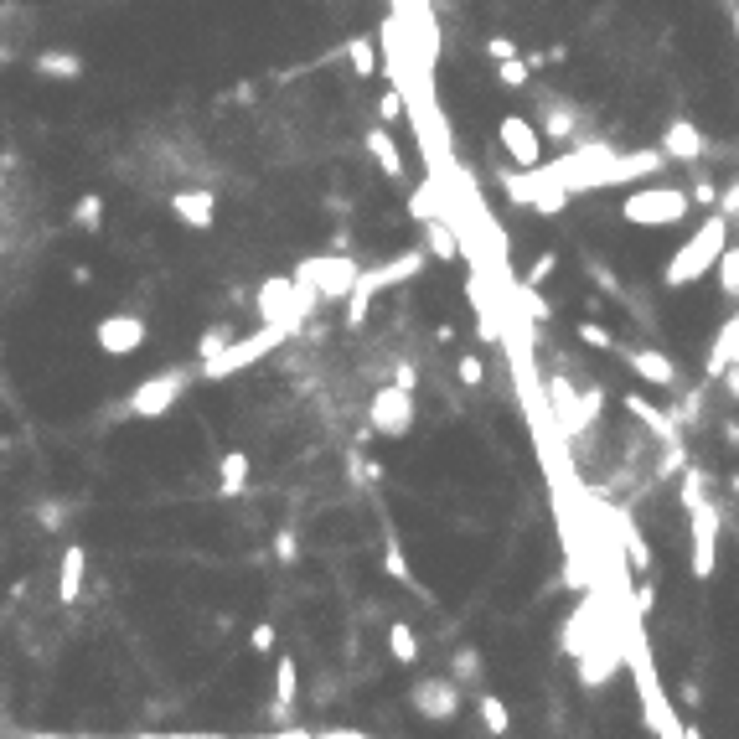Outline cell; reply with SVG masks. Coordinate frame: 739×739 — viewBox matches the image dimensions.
<instances>
[{"mask_svg":"<svg viewBox=\"0 0 739 739\" xmlns=\"http://www.w3.org/2000/svg\"><path fill=\"white\" fill-rule=\"evenodd\" d=\"M729 228H734L729 212H719V207H714V212H703V223L693 228V238L667 259L662 285H667V290H683V285H698L703 274H714L719 259H724V249H729Z\"/></svg>","mask_w":739,"mask_h":739,"instance_id":"cell-1","label":"cell"},{"mask_svg":"<svg viewBox=\"0 0 739 739\" xmlns=\"http://www.w3.org/2000/svg\"><path fill=\"white\" fill-rule=\"evenodd\" d=\"M683 507H688V528H693V579H714L724 517L708 502V471L703 466H683Z\"/></svg>","mask_w":739,"mask_h":739,"instance_id":"cell-2","label":"cell"},{"mask_svg":"<svg viewBox=\"0 0 739 739\" xmlns=\"http://www.w3.org/2000/svg\"><path fill=\"white\" fill-rule=\"evenodd\" d=\"M688 212H693V192L683 187H641L621 202V218L631 228H677L688 223Z\"/></svg>","mask_w":739,"mask_h":739,"instance_id":"cell-3","label":"cell"},{"mask_svg":"<svg viewBox=\"0 0 739 739\" xmlns=\"http://www.w3.org/2000/svg\"><path fill=\"white\" fill-rule=\"evenodd\" d=\"M280 342H290V331L285 326H259L254 336H233L228 342V352H218L212 362H197V373L207 378V383H218V378H233L238 367H254L259 357H269Z\"/></svg>","mask_w":739,"mask_h":739,"instance_id":"cell-4","label":"cell"},{"mask_svg":"<svg viewBox=\"0 0 739 739\" xmlns=\"http://www.w3.org/2000/svg\"><path fill=\"white\" fill-rule=\"evenodd\" d=\"M192 378H202L197 367H166V373H156V378H145L135 393H130V404H125V414L130 419H161L181 393L192 388Z\"/></svg>","mask_w":739,"mask_h":739,"instance_id":"cell-5","label":"cell"},{"mask_svg":"<svg viewBox=\"0 0 739 739\" xmlns=\"http://www.w3.org/2000/svg\"><path fill=\"white\" fill-rule=\"evenodd\" d=\"M357 259L352 254H316V259H300L295 264V280L300 285H311V290H321V300H347L352 295V285H357Z\"/></svg>","mask_w":739,"mask_h":739,"instance_id":"cell-6","label":"cell"},{"mask_svg":"<svg viewBox=\"0 0 739 739\" xmlns=\"http://www.w3.org/2000/svg\"><path fill=\"white\" fill-rule=\"evenodd\" d=\"M424 264H429V249H404V254H393L388 264H367V269L357 274L352 295H357V300H378L383 290H393V285L414 280V274H424Z\"/></svg>","mask_w":739,"mask_h":739,"instance_id":"cell-7","label":"cell"},{"mask_svg":"<svg viewBox=\"0 0 739 739\" xmlns=\"http://www.w3.org/2000/svg\"><path fill=\"white\" fill-rule=\"evenodd\" d=\"M367 424H373L378 435H388V440H404L414 429V393L398 388V383H383L373 393V404H367Z\"/></svg>","mask_w":739,"mask_h":739,"instance_id":"cell-8","label":"cell"},{"mask_svg":"<svg viewBox=\"0 0 739 739\" xmlns=\"http://www.w3.org/2000/svg\"><path fill=\"white\" fill-rule=\"evenodd\" d=\"M409 703L419 719H435V724H450L460 714V683L455 677H419L409 688Z\"/></svg>","mask_w":739,"mask_h":739,"instance_id":"cell-9","label":"cell"},{"mask_svg":"<svg viewBox=\"0 0 739 739\" xmlns=\"http://www.w3.org/2000/svg\"><path fill=\"white\" fill-rule=\"evenodd\" d=\"M145 336H150V326H145V316H135V311L104 316V321L94 326V342H99L104 357H130V352H140Z\"/></svg>","mask_w":739,"mask_h":739,"instance_id":"cell-10","label":"cell"},{"mask_svg":"<svg viewBox=\"0 0 739 739\" xmlns=\"http://www.w3.org/2000/svg\"><path fill=\"white\" fill-rule=\"evenodd\" d=\"M497 135H502V150H507V161H512V166H522V171L543 166V130L533 125V119L507 114L502 125H497Z\"/></svg>","mask_w":739,"mask_h":739,"instance_id":"cell-11","label":"cell"},{"mask_svg":"<svg viewBox=\"0 0 739 739\" xmlns=\"http://www.w3.org/2000/svg\"><path fill=\"white\" fill-rule=\"evenodd\" d=\"M621 357L631 362V373H636L641 383L667 388V393H677V388H683V367H677L667 352H657V347H626V342H621Z\"/></svg>","mask_w":739,"mask_h":739,"instance_id":"cell-12","label":"cell"},{"mask_svg":"<svg viewBox=\"0 0 739 739\" xmlns=\"http://www.w3.org/2000/svg\"><path fill=\"white\" fill-rule=\"evenodd\" d=\"M171 212H176L181 228L207 233L218 223V197H212V187H181V192H171Z\"/></svg>","mask_w":739,"mask_h":739,"instance_id":"cell-13","label":"cell"},{"mask_svg":"<svg viewBox=\"0 0 739 739\" xmlns=\"http://www.w3.org/2000/svg\"><path fill=\"white\" fill-rule=\"evenodd\" d=\"M626 414H631V419H641V424H646V435H652L662 450L683 445V424H677V414H672V409H657V404H646L641 393H626Z\"/></svg>","mask_w":739,"mask_h":739,"instance_id":"cell-14","label":"cell"},{"mask_svg":"<svg viewBox=\"0 0 739 739\" xmlns=\"http://www.w3.org/2000/svg\"><path fill=\"white\" fill-rule=\"evenodd\" d=\"M538 130H543V140H553V145H574L579 140V109L574 104H564L559 94H543L538 99Z\"/></svg>","mask_w":739,"mask_h":739,"instance_id":"cell-15","label":"cell"},{"mask_svg":"<svg viewBox=\"0 0 739 739\" xmlns=\"http://www.w3.org/2000/svg\"><path fill=\"white\" fill-rule=\"evenodd\" d=\"M703 150H708V145H703V130L693 125V119H672V125L662 130V156H667V161H688V166H693Z\"/></svg>","mask_w":739,"mask_h":739,"instance_id":"cell-16","label":"cell"},{"mask_svg":"<svg viewBox=\"0 0 739 739\" xmlns=\"http://www.w3.org/2000/svg\"><path fill=\"white\" fill-rule=\"evenodd\" d=\"M295 693H300V667L295 657H280V667H274V719L290 724L295 714Z\"/></svg>","mask_w":739,"mask_h":739,"instance_id":"cell-17","label":"cell"},{"mask_svg":"<svg viewBox=\"0 0 739 739\" xmlns=\"http://www.w3.org/2000/svg\"><path fill=\"white\" fill-rule=\"evenodd\" d=\"M32 73H42V78H83V57L78 52H68V47H47V52H37L32 57Z\"/></svg>","mask_w":739,"mask_h":739,"instance_id":"cell-18","label":"cell"},{"mask_svg":"<svg viewBox=\"0 0 739 739\" xmlns=\"http://www.w3.org/2000/svg\"><path fill=\"white\" fill-rule=\"evenodd\" d=\"M83 574H88V548L73 543L63 553V574H57V600H63V605H73L83 595Z\"/></svg>","mask_w":739,"mask_h":739,"instance_id":"cell-19","label":"cell"},{"mask_svg":"<svg viewBox=\"0 0 739 739\" xmlns=\"http://www.w3.org/2000/svg\"><path fill=\"white\" fill-rule=\"evenodd\" d=\"M362 145L373 150V161L383 166V176H388V181H404V156H398V145H393V135H388L383 125L367 130V135H362Z\"/></svg>","mask_w":739,"mask_h":739,"instance_id":"cell-20","label":"cell"},{"mask_svg":"<svg viewBox=\"0 0 739 739\" xmlns=\"http://www.w3.org/2000/svg\"><path fill=\"white\" fill-rule=\"evenodd\" d=\"M615 667H621V652H615V641H605L600 652H584L579 657V683L584 688H600L605 677H615Z\"/></svg>","mask_w":739,"mask_h":739,"instance_id":"cell-21","label":"cell"},{"mask_svg":"<svg viewBox=\"0 0 739 739\" xmlns=\"http://www.w3.org/2000/svg\"><path fill=\"white\" fill-rule=\"evenodd\" d=\"M218 491H223V497H238V491L243 486H249V455H243V450H228L223 460H218Z\"/></svg>","mask_w":739,"mask_h":739,"instance_id":"cell-22","label":"cell"},{"mask_svg":"<svg viewBox=\"0 0 739 739\" xmlns=\"http://www.w3.org/2000/svg\"><path fill=\"white\" fill-rule=\"evenodd\" d=\"M615 528H621V543H626V559H631V569H652V548H646V538L636 533V522L626 517V512H615Z\"/></svg>","mask_w":739,"mask_h":739,"instance_id":"cell-23","label":"cell"},{"mask_svg":"<svg viewBox=\"0 0 739 739\" xmlns=\"http://www.w3.org/2000/svg\"><path fill=\"white\" fill-rule=\"evenodd\" d=\"M424 249H429V259L455 264V259H460V238H455L445 223H424Z\"/></svg>","mask_w":739,"mask_h":739,"instance_id":"cell-24","label":"cell"},{"mask_svg":"<svg viewBox=\"0 0 739 739\" xmlns=\"http://www.w3.org/2000/svg\"><path fill=\"white\" fill-rule=\"evenodd\" d=\"M388 652H393V662H404V667H414L419 662V636H414V626H388Z\"/></svg>","mask_w":739,"mask_h":739,"instance_id":"cell-25","label":"cell"},{"mask_svg":"<svg viewBox=\"0 0 739 739\" xmlns=\"http://www.w3.org/2000/svg\"><path fill=\"white\" fill-rule=\"evenodd\" d=\"M714 280H719V295H724V300H739V238L724 249V259H719V269H714Z\"/></svg>","mask_w":739,"mask_h":739,"instance_id":"cell-26","label":"cell"},{"mask_svg":"<svg viewBox=\"0 0 739 739\" xmlns=\"http://www.w3.org/2000/svg\"><path fill=\"white\" fill-rule=\"evenodd\" d=\"M99 223H104V197H99V192L78 197V202H73V228H83V233H99Z\"/></svg>","mask_w":739,"mask_h":739,"instance_id":"cell-27","label":"cell"},{"mask_svg":"<svg viewBox=\"0 0 739 739\" xmlns=\"http://www.w3.org/2000/svg\"><path fill=\"white\" fill-rule=\"evenodd\" d=\"M347 63H352V73H378V47H373V37H352L347 42Z\"/></svg>","mask_w":739,"mask_h":739,"instance_id":"cell-28","label":"cell"},{"mask_svg":"<svg viewBox=\"0 0 739 739\" xmlns=\"http://www.w3.org/2000/svg\"><path fill=\"white\" fill-rule=\"evenodd\" d=\"M476 708H481V724H486L491 734H507V729H512V714H507V703H502L497 693H481Z\"/></svg>","mask_w":739,"mask_h":739,"instance_id":"cell-29","label":"cell"},{"mask_svg":"<svg viewBox=\"0 0 739 739\" xmlns=\"http://www.w3.org/2000/svg\"><path fill=\"white\" fill-rule=\"evenodd\" d=\"M450 677L455 683H481V652L476 646H460L455 662H450Z\"/></svg>","mask_w":739,"mask_h":739,"instance_id":"cell-30","label":"cell"},{"mask_svg":"<svg viewBox=\"0 0 739 739\" xmlns=\"http://www.w3.org/2000/svg\"><path fill=\"white\" fill-rule=\"evenodd\" d=\"M228 342H233V326H207L197 342V362H212L218 352H228Z\"/></svg>","mask_w":739,"mask_h":739,"instance_id":"cell-31","label":"cell"},{"mask_svg":"<svg viewBox=\"0 0 739 739\" xmlns=\"http://www.w3.org/2000/svg\"><path fill=\"white\" fill-rule=\"evenodd\" d=\"M579 342L595 347V352H621V342H615L605 326H595V321H579Z\"/></svg>","mask_w":739,"mask_h":739,"instance_id":"cell-32","label":"cell"},{"mask_svg":"<svg viewBox=\"0 0 739 739\" xmlns=\"http://www.w3.org/2000/svg\"><path fill=\"white\" fill-rule=\"evenodd\" d=\"M528 73H533L528 57H507V63H497V78H502L507 88H522V83H528Z\"/></svg>","mask_w":739,"mask_h":739,"instance_id":"cell-33","label":"cell"},{"mask_svg":"<svg viewBox=\"0 0 739 739\" xmlns=\"http://www.w3.org/2000/svg\"><path fill=\"white\" fill-rule=\"evenodd\" d=\"M455 378L466 383V388H481V383H486V367H481V357H476V352H466V357L455 362Z\"/></svg>","mask_w":739,"mask_h":739,"instance_id":"cell-34","label":"cell"},{"mask_svg":"<svg viewBox=\"0 0 739 739\" xmlns=\"http://www.w3.org/2000/svg\"><path fill=\"white\" fill-rule=\"evenodd\" d=\"M693 207H703V212H714L719 207V187H714V181H693Z\"/></svg>","mask_w":739,"mask_h":739,"instance_id":"cell-35","label":"cell"},{"mask_svg":"<svg viewBox=\"0 0 739 739\" xmlns=\"http://www.w3.org/2000/svg\"><path fill=\"white\" fill-rule=\"evenodd\" d=\"M486 57L491 63H507V57H522V52H517L512 37H486Z\"/></svg>","mask_w":739,"mask_h":739,"instance_id":"cell-36","label":"cell"},{"mask_svg":"<svg viewBox=\"0 0 739 739\" xmlns=\"http://www.w3.org/2000/svg\"><path fill=\"white\" fill-rule=\"evenodd\" d=\"M553 269H559V254H538V259H533V269H528V285L538 290V285L548 280V274H553Z\"/></svg>","mask_w":739,"mask_h":739,"instance_id":"cell-37","label":"cell"},{"mask_svg":"<svg viewBox=\"0 0 739 739\" xmlns=\"http://www.w3.org/2000/svg\"><path fill=\"white\" fill-rule=\"evenodd\" d=\"M378 114H383V119H404V94H398V88H383Z\"/></svg>","mask_w":739,"mask_h":739,"instance_id":"cell-38","label":"cell"},{"mask_svg":"<svg viewBox=\"0 0 739 739\" xmlns=\"http://www.w3.org/2000/svg\"><path fill=\"white\" fill-rule=\"evenodd\" d=\"M522 305H528V311H533V321H548L553 311H548V300L533 290V285H522Z\"/></svg>","mask_w":739,"mask_h":739,"instance_id":"cell-39","label":"cell"},{"mask_svg":"<svg viewBox=\"0 0 739 739\" xmlns=\"http://www.w3.org/2000/svg\"><path fill=\"white\" fill-rule=\"evenodd\" d=\"M274 553H280V564H295V559H300L295 533H274Z\"/></svg>","mask_w":739,"mask_h":739,"instance_id":"cell-40","label":"cell"},{"mask_svg":"<svg viewBox=\"0 0 739 739\" xmlns=\"http://www.w3.org/2000/svg\"><path fill=\"white\" fill-rule=\"evenodd\" d=\"M393 383L414 393V388H419V367H414V362H393Z\"/></svg>","mask_w":739,"mask_h":739,"instance_id":"cell-41","label":"cell"},{"mask_svg":"<svg viewBox=\"0 0 739 739\" xmlns=\"http://www.w3.org/2000/svg\"><path fill=\"white\" fill-rule=\"evenodd\" d=\"M383 564H388V574H393V579H404V584H409V559L398 553V543H388V559H383Z\"/></svg>","mask_w":739,"mask_h":739,"instance_id":"cell-42","label":"cell"},{"mask_svg":"<svg viewBox=\"0 0 739 739\" xmlns=\"http://www.w3.org/2000/svg\"><path fill=\"white\" fill-rule=\"evenodd\" d=\"M249 641H254V652H274V626H269V621H259Z\"/></svg>","mask_w":739,"mask_h":739,"instance_id":"cell-43","label":"cell"},{"mask_svg":"<svg viewBox=\"0 0 739 739\" xmlns=\"http://www.w3.org/2000/svg\"><path fill=\"white\" fill-rule=\"evenodd\" d=\"M719 212H729V218H739V181H729V187L719 192Z\"/></svg>","mask_w":739,"mask_h":739,"instance_id":"cell-44","label":"cell"},{"mask_svg":"<svg viewBox=\"0 0 739 739\" xmlns=\"http://www.w3.org/2000/svg\"><path fill=\"white\" fill-rule=\"evenodd\" d=\"M233 739H316V734H311V729H295V724H290V729H280V734H233Z\"/></svg>","mask_w":739,"mask_h":739,"instance_id":"cell-45","label":"cell"},{"mask_svg":"<svg viewBox=\"0 0 739 739\" xmlns=\"http://www.w3.org/2000/svg\"><path fill=\"white\" fill-rule=\"evenodd\" d=\"M652 605H657V584H636V610L646 615Z\"/></svg>","mask_w":739,"mask_h":739,"instance_id":"cell-46","label":"cell"},{"mask_svg":"<svg viewBox=\"0 0 739 739\" xmlns=\"http://www.w3.org/2000/svg\"><path fill=\"white\" fill-rule=\"evenodd\" d=\"M140 739H233V734H207L202 729V734H140Z\"/></svg>","mask_w":739,"mask_h":739,"instance_id":"cell-47","label":"cell"},{"mask_svg":"<svg viewBox=\"0 0 739 739\" xmlns=\"http://www.w3.org/2000/svg\"><path fill=\"white\" fill-rule=\"evenodd\" d=\"M719 435H724V445H729V450H739V424H734V419L719 429Z\"/></svg>","mask_w":739,"mask_h":739,"instance_id":"cell-48","label":"cell"},{"mask_svg":"<svg viewBox=\"0 0 739 739\" xmlns=\"http://www.w3.org/2000/svg\"><path fill=\"white\" fill-rule=\"evenodd\" d=\"M316 739H373V734H352V729H326V734H316Z\"/></svg>","mask_w":739,"mask_h":739,"instance_id":"cell-49","label":"cell"},{"mask_svg":"<svg viewBox=\"0 0 739 739\" xmlns=\"http://www.w3.org/2000/svg\"><path fill=\"white\" fill-rule=\"evenodd\" d=\"M26 739H63V734H26ZM140 739V734H135Z\"/></svg>","mask_w":739,"mask_h":739,"instance_id":"cell-50","label":"cell"},{"mask_svg":"<svg viewBox=\"0 0 739 739\" xmlns=\"http://www.w3.org/2000/svg\"><path fill=\"white\" fill-rule=\"evenodd\" d=\"M729 491H734V497H739V471H734V476H729Z\"/></svg>","mask_w":739,"mask_h":739,"instance_id":"cell-51","label":"cell"}]
</instances>
